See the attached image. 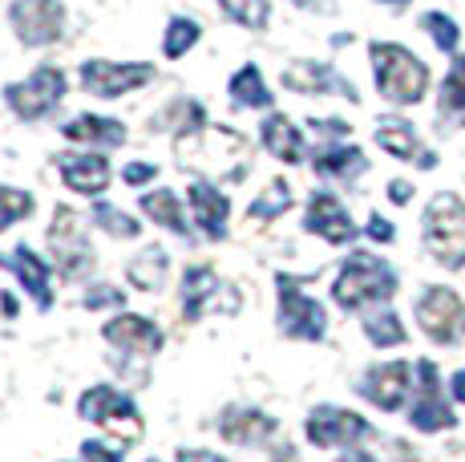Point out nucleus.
<instances>
[{"mask_svg": "<svg viewBox=\"0 0 465 462\" xmlns=\"http://www.w3.org/2000/svg\"><path fill=\"white\" fill-rule=\"evenodd\" d=\"M178 163L191 166L194 175L203 179H231L239 183L252 166V146H247L243 135L235 130H223V126H211L207 118L186 126L178 135Z\"/></svg>", "mask_w": 465, "mask_h": 462, "instance_id": "obj_1", "label": "nucleus"}, {"mask_svg": "<svg viewBox=\"0 0 465 462\" xmlns=\"http://www.w3.org/2000/svg\"><path fill=\"white\" fill-rule=\"evenodd\" d=\"M392 292H397V276H392L389 264H381L369 252H356L340 268L332 296L340 308H369V305H384Z\"/></svg>", "mask_w": 465, "mask_h": 462, "instance_id": "obj_2", "label": "nucleus"}, {"mask_svg": "<svg viewBox=\"0 0 465 462\" xmlns=\"http://www.w3.org/2000/svg\"><path fill=\"white\" fill-rule=\"evenodd\" d=\"M372 74H377V90L397 105L421 102L429 90V69L413 57L405 45H372Z\"/></svg>", "mask_w": 465, "mask_h": 462, "instance_id": "obj_3", "label": "nucleus"}, {"mask_svg": "<svg viewBox=\"0 0 465 462\" xmlns=\"http://www.w3.org/2000/svg\"><path fill=\"white\" fill-rule=\"evenodd\" d=\"M425 244L437 264L461 268L465 264V199L458 195H433L425 211Z\"/></svg>", "mask_w": 465, "mask_h": 462, "instance_id": "obj_4", "label": "nucleus"}, {"mask_svg": "<svg viewBox=\"0 0 465 462\" xmlns=\"http://www.w3.org/2000/svg\"><path fill=\"white\" fill-rule=\"evenodd\" d=\"M82 417L85 422H97L102 430H110L114 438L122 442H142V417L134 410V402L126 394H118V389L110 386H94L82 394Z\"/></svg>", "mask_w": 465, "mask_h": 462, "instance_id": "obj_5", "label": "nucleus"}, {"mask_svg": "<svg viewBox=\"0 0 465 462\" xmlns=\"http://www.w3.org/2000/svg\"><path fill=\"white\" fill-rule=\"evenodd\" d=\"M417 325L429 341L458 345L465 336V300L453 288H425L417 296Z\"/></svg>", "mask_w": 465, "mask_h": 462, "instance_id": "obj_6", "label": "nucleus"}, {"mask_svg": "<svg viewBox=\"0 0 465 462\" xmlns=\"http://www.w3.org/2000/svg\"><path fill=\"white\" fill-rule=\"evenodd\" d=\"M275 288H280V328L283 333L296 336V341H320L328 328V316H324V308H320V300H312L308 292H303L300 276H280Z\"/></svg>", "mask_w": 465, "mask_h": 462, "instance_id": "obj_7", "label": "nucleus"}, {"mask_svg": "<svg viewBox=\"0 0 465 462\" xmlns=\"http://www.w3.org/2000/svg\"><path fill=\"white\" fill-rule=\"evenodd\" d=\"M61 97H65V74H61V69H37L29 82L8 85L5 90V102L13 105L21 118H41V114H49L53 105L61 102Z\"/></svg>", "mask_w": 465, "mask_h": 462, "instance_id": "obj_8", "label": "nucleus"}, {"mask_svg": "<svg viewBox=\"0 0 465 462\" xmlns=\"http://www.w3.org/2000/svg\"><path fill=\"white\" fill-rule=\"evenodd\" d=\"M65 8L61 0H16L13 5V29L25 45H49L61 37Z\"/></svg>", "mask_w": 465, "mask_h": 462, "instance_id": "obj_9", "label": "nucleus"}, {"mask_svg": "<svg viewBox=\"0 0 465 462\" xmlns=\"http://www.w3.org/2000/svg\"><path fill=\"white\" fill-rule=\"evenodd\" d=\"M369 422L361 414H348L336 410V406H316L308 414V438L316 447H352V442L369 438Z\"/></svg>", "mask_w": 465, "mask_h": 462, "instance_id": "obj_10", "label": "nucleus"}, {"mask_svg": "<svg viewBox=\"0 0 465 462\" xmlns=\"http://www.w3.org/2000/svg\"><path fill=\"white\" fill-rule=\"evenodd\" d=\"M150 77H154V65H114V61H85L82 65L85 90L97 97H122L130 90H142Z\"/></svg>", "mask_w": 465, "mask_h": 462, "instance_id": "obj_11", "label": "nucleus"}, {"mask_svg": "<svg viewBox=\"0 0 465 462\" xmlns=\"http://www.w3.org/2000/svg\"><path fill=\"white\" fill-rule=\"evenodd\" d=\"M413 426L425 434L433 430H450L453 426V410L441 397V381H437V366L433 361H417V402H413Z\"/></svg>", "mask_w": 465, "mask_h": 462, "instance_id": "obj_12", "label": "nucleus"}, {"mask_svg": "<svg viewBox=\"0 0 465 462\" xmlns=\"http://www.w3.org/2000/svg\"><path fill=\"white\" fill-rule=\"evenodd\" d=\"M82 227L85 224H82V216H77L74 207H57V216H53V224H49V247H53V256H57L61 272H69V276H74V272L89 260Z\"/></svg>", "mask_w": 465, "mask_h": 462, "instance_id": "obj_13", "label": "nucleus"}, {"mask_svg": "<svg viewBox=\"0 0 465 462\" xmlns=\"http://www.w3.org/2000/svg\"><path fill=\"white\" fill-rule=\"evenodd\" d=\"M409 381H413V369L405 361H392V366L369 369V377L361 381V394L381 410H401L409 397Z\"/></svg>", "mask_w": 465, "mask_h": 462, "instance_id": "obj_14", "label": "nucleus"}, {"mask_svg": "<svg viewBox=\"0 0 465 462\" xmlns=\"http://www.w3.org/2000/svg\"><path fill=\"white\" fill-rule=\"evenodd\" d=\"M303 227L316 231V236L328 239V244H352L356 239L352 219H348V211L340 207V199H332V195H312L308 216H303Z\"/></svg>", "mask_w": 465, "mask_h": 462, "instance_id": "obj_15", "label": "nucleus"}, {"mask_svg": "<svg viewBox=\"0 0 465 462\" xmlns=\"http://www.w3.org/2000/svg\"><path fill=\"white\" fill-rule=\"evenodd\" d=\"M283 85L288 90H300V94H340L348 102H356V90L328 65H316V61H292L283 69Z\"/></svg>", "mask_w": 465, "mask_h": 462, "instance_id": "obj_16", "label": "nucleus"}, {"mask_svg": "<svg viewBox=\"0 0 465 462\" xmlns=\"http://www.w3.org/2000/svg\"><path fill=\"white\" fill-rule=\"evenodd\" d=\"M219 296H235V292L227 288L219 276H214L211 268H191L183 276V316L186 321H199V316H207L214 305H219Z\"/></svg>", "mask_w": 465, "mask_h": 462, "instance_id": "obj_17", "label": "nucleus"}, {"mask_svg": "<svg viewBox=\"0 0 465 462\" xmlns=\"http://www.w3.org/2000/svg\"><path fill=\"white\" fill-rule=\"evenodd\" d=\"M105 341L122 353H158L163 349V333L146 321V316H134V313H122L105 325Z\"/></svg>", "mask_w": 465, "mask_h": 462, "instance_id": "obj_18", "label": "nucleus"}, {"mask_svg": "<svg viewBox=\"0 0 465 462\" xmlns=\"http://www.w3.org/2000/svg\"><path fill=\"white\" fill-rule=\"evenodd\" d=\"M61 179L77 195H102L110 186V163L102 155H65L61 158Z\"/></svg>", "mask_w": 465, "mask_h": 462, "instance_id": "obj_19", "label": "nucleus"}, {"mask_svg": "<svg viewBox=\"0 0 465 462\" xmlns=\"http://www.w3.org/2000/svg\"><path fill=\"white\" fill-rule=\"evenodd\" d=\"M191 207H194V219H199L203 236L207 239H223L227 236V195H219V186H211L207 179L191 183Z\"/></svg>", "mask_w": 465, "mask_h": 462, "instance_id": "obj_20", "label": "nucleus"}, {"mask_svg": "<svg viewBox=\"0 0 465 462\" xmlns=\"http://www.w3.org/2000/svg\"><path fill=\"white\" fill-rule=\"evenodd\" d=\"M219 430H223V438L235 442V447L275 438V422H272V417L259 414V410H247V406H231V410H223Z\"/></svg>", "mask_w": 465, "mask_h": 462, "instance_id": "obj_21", "label": "nucleus"}, {"mask_svg": "<svg viewBox=\"0 0 465 462\" xmlns=\"http://www.w3.org/2000/svg\"><path fill=\"white\" fill-rule=\"evenodd\" d=\"M65 138L82 142V146H122V142H126V126L114 118H94V114H85V118L69 122Z\"/></svg>", "mask_w": 465, "mask_h": 462, "instance_id": "obj_22", "label": "nucleus"}, {"mask_svg": "<svg viewBox=\"0 0 465 462\" xmlns=\"http://www.w3.org/2000/svg\"><path fill=\"white\" fill-rule=\"evenodd\" d=\"M13 268H16V276H21V284L33 292V300H37L41 308H49L53 305V292H49V268L41 264V256L37 252H29V247H16L13 252Z\"/></svg>", "mask_w": 465, "mask_h": 462, "instance_id": "obj_23", "label": "nucleus"}, {"mask_svg": "<svg viewBox=\"0 0 465 462\" xmlns=\"http://www.w3.org/2000/svg\"><path fill=\"white\" fill-rule=\"evenodd\" d=\"M364 155L356 146H340V142H332V146H320L316 155V171L328 175V179H356V175H364Z\"/></svg>", "mask_w": 465, "mask_h": 462, "instance_id": "obj_24", "label": "nucleus"}, {"mask_svg": "<svg viewBox=\"0 0 465 462\" xmlns=\"http://www.w3.org/2000/svg\"><path fill=\"white\" fill-rule=\"evenodd\" d=\"M263 146L272 150L275 158H283V163H300L303 158V138H300V130L292 126L288 118H267L263 122Z\"/></svg>", "mask_w": 465, "mask_h": 462, "instance_id": "obj_25", "label": "nucleus"}, {"mask_svg": "<svg viewBox=\"0 0 465 462\" xmlns=\"http://www.w3.org/2000/svg\"><path fill=\"white\" fill-rule=\"evenodd\" d=\"M142 211H146L154 224H163L170 231H178V236H191V224H186L183 207H178V195L174 191H154L142 199Z\"/></svg>", "mask_w": 465, "mask_h": 462, "instance_id": "obj_26", "label": "nucleus"}, {"mask_svg": "<svg viewBox=\"0 0 465 462\" xmlns=\"http://www.w3.org/2000/svg\"><path fill=\"white\" fill-rule=\"evenodd\" d=\"M377 142L384 150H389L392 158H417L421 163V142H417L413 126L409 122H384V126H377Z\"/></svg>", "mask_w": 465, "mask_h": 462, "instance_id": "obj_27", "label": "nucleus"}, {"mask_svg": "<svg viewBox=\"0 0 465 462\" xmlns=\"http://www.w3.org/2000/svg\"><path fill=\"white\" fill-rule=\"evenodd\" d=\"M364 336H369L377 349H392V345H405V325L392 308H377V313L364 316Z\"/></svg>", "mask_w": 465, "mask_h": 462, "instance_id": "obj_28", "label": "nucleus"}, {"mask_svg": "<svg viewBox=\"0 0 465 462\" xmlns=\"http://www.w3.org/2000/svg\"><path fill=\"white\" fill-rule=\"evenodd\" d=\"M231 97H235L239 105H255V110H267V105H272V90L263 85V77H259L255 65H243L235 77H231Z\"/></svg>", "mask_w": 465, "mask_h": 462, "instance_id": "obj_29", "label": "nucleus"}, {"mask_svg": "<svg viewBox=\"0 0 465 462\" xmlns=\"http://www.w3.org/2000/svg\"><path fill=\"white\" fill-rule=\"evenodd\" d=\"M163 276H166V252L163 247H146V252L130 264V280H134V288H142V292L163 288Z\"/></svg>", "mask_w": 465, "mask_h": 462, "instance_id": "obj_30", "label": "nucleus"}, {"mask_svg": "<svg viewBox=\"0 0 465 462\" xmlns=\"http://www.w3.org/2000/svg\"><path fill=\"white\" fill-rule=\"evenodd\" d=\"M288 203H292V186L283 183V179H275L272 186H267L263 195L252 203V211H247V219H255V224H267V219H275L280 211H288Z\"/></svg>", "mask_w": 465, "mask_h": 462, "instance_id": "obj_31", "label": "nucleus"}, {"mask_svg": "<svg viewBox=\"0 0 465 462\" xmlns=\"http://www.w3.org/2000/svg\"><path fill=\"white\" fill-rule=\"evenodd\" d=\"M465 110V57L453 61L450 77L441 82V114H461Z\"/></svg>", "mask_w": 465, "mask_h": 462, "instance_id": "obj_32", "label": "nucleus"}, {"mask_svg": "<svg viewBox=\"0 0 465 462\" xmlns=\"http://www.w3.org/2000/svg\"><path fill=\"white\" fill-rule=\"evenodd\" d=\"M421 25H425V33L433 37V45L441 49V53H453V49H458L461 33H458V25H453L445 13H425V16H421Z\"/></svg>", "mask_w": 465, "mask_h": 462, "instance_id": "obj_33", "label": "nucleus"}, {"mask_svg": "<svg viewBox=\"0 0 465 462\" xmlns=\"http://www.w3.org/2000/svg\"><path fill=\"white\" fill-rule=\"evenodd\" d=\"M33 211V195L13 191V186H0V231L13 227L16 219H29Z\"/></svg>", "mask_w": 465, "mask_h": 462, "instance_id": "obj_34", "label": "nucleus"}, {"mask_svg": "<svg viewBox=\"0 0 465 462\" xmlns=\"http://www.w3.org/2000/svg\"><path fill=\"white\" fill-rule=\"evenodd\" d=\"M199 41V25L194 21H186V16H178V21H170V29H166V57L170 61H178L186 49Z\"/></svg>", "mask_w": 465, "mask_h": 462, "instance_id": "obj_35", "label": "nucleus"}, {"mask_svg": "<svg viewBox=\"0 0 465 462\" xmlns=\"http://www.w3.org/2000/svg\"><path fill=\"white\" fill-rule=\"evenodd\" d=\"M227 8V16H235L247 29H263L267 25V0H219Z\"/></svg>", "mask_w": 465, "mask_h": 462, "instance_id": "obj_36", "label": "nucleus"}, {"mask_svg": "<svg viewBox=\"0 0 465 462\" xmlns=\"http://www.w3.org/2000/svg\"><path fill=\"white\" fill-rule=\"evenodd\" d=\"M94 219L102 224L110 236H126V239H134L138 236V219H130V216H122L118 207H110V203H97L94 207Z\"/></svg>", "mask_w": 465, "mask_h": 462, "instance_id": "obj_37", "label": "nucleus"}, {"mask_svg": "<svg viewBox=\"0 0 465 462\" xmlns=\"http://www.w3.org/2000/svg\"><path fill=\"white\" fill-rule=\"evenodd\" d=\"M102 305L122 308V305H126V296H122V288H110V284H102V288H89L85 308H102Z\"/></svg>", "mask_w": 465, "mask_h": 462, "instance_id": "obj_38", "label": "nucleus"}, {"mask_svg": "<svg viewBox=\"0 0 465 462\" xmlns=\"http://www.w3.org/2000/svg\"><path fill=\"white\" fill-rule=\"evenodd\" d=\"M122 179H126L130 186H142V183H150V179H158V171L150 163H130L126 171H122Z\"/></svg>", "mask_w": 465, "mask_h": 462, "instance_id": "obj_39", "label": "nucleus"}, {"mask_svg": "<svg viewBox=\"0 0 465 462\" xmlns=\"http://www.w3.org/2000/svg\"><path fill=\"white\" fill-rule=\"evenodd\" d=\"M82 458H85V462H122L110 447H102V442H85V447H82Z\"/></svg>", "mask_w": 465, "mask_h": 462, "instance_id": "obj_40", "label": "nucleus"}, {"mask_svg": "<svg viewBox=\"0 0 465 462\" xmlns=\"http://www.w3.org/2000/svg\"><path fill=\"white\" fill-rule=\"evenodd\" d=\"M369 236H372V239H377V244H389V239H392V236H397V231H392V224H389V219L372 216V219H369Z\"/></svg>", "mask_w": 465, "mask_h": 462, "instance_id": "obj_41", "label": "nucleus"}, {"mask_svg": "<svg viewBox=\"0 0 465 462\" xmlns=\"http://www.w3.org/2000/svg\"><path fill=\"white\" fill-rule=\"evenodd\" d=\"M178 462H227V458L211 455V450H178Z\"/></svg>", "mask_w": 465, "mask_h": 462, "instance_id": "obj_42", "label": "nucleus"}, {"mask_svg": "<svg viewBox=\"0 0 465 462\" xmlns=\"http://www.w3.org/2000/svg\"><path fill=\"white\" fill-rule=\"evenodd\" d=\"M450 394H453V402L465 406V369H458V373L450 377Z\"/></svg>", "mask_w": 465, "mask_h": 462, "instance_id": "obj_43", "label": "nucleus"}, {"mask_svg": "<svg viewBox=\"0 0 465 462\" xmlns=\"http://www.w3.org/2000/svg\"><path fill=\"white\" fill-rule=\"evenodd\" d=\"M389 195H392V203H405L409 195H413V186H409V183H392V186H389Z\"/></svg>", "mask_w": 465, "mask_h": 462, "instance_id": "obj_44", "label": "nucleus"}, {"mask_svg": "<svg viewBox=\"0 0 465 462\" xmlns=\"http://www.w3.org/2000/svg\"><path fill=\"white\" fill-rule=\"evenodd\" d=\"M0 305H5V316H16V296H0Z\"/></svg>", "mask_w": 465, "mask_h": 462, "instance_id": "obj_45", "label": "nucleus"}, {"mask_svg": "<svg viewBox=\"0 0 465 462\" xmlns=\"http://www.w3.org/2000/svg\"><path fill=\"white\" fill-rule=\"evenodd\" d=\"M292 5H300V8H324L328 0H292Z\"/></svg>", "mask_w": 465, "mask_h": 462, "instance_id": "obj_46", "label": "nucleus"}, {"mask_svg": "<svg viewBox=\"0 0 465 462\" xmlns=\"http://www.w3.org/2000/svg\"><path fill=\"white\" fill-rule=\"evenodd\" d=\"M344 462H377V458H372V455H361V450H356V455H348Z\"/></svg>", "mask_w": 465, "mask_h": 462, "instance_id": "obj_47", "label": "nucleus"}, {"mask_svg": "<svg viewBox=\"0 0 465 462\" xmlns=\"http://www.w3.org/2000/svg\"><path fill=\"white\" fill-rule=\"evenodd\" d=\"M384 5H405V0H384Z\"/></svg>", "mask_w": 465, "mask_h": 462, "instance_id": "obj_48", "label": "nucleus"}, {"mask_svg": "<svg viewBox=\"0 0 465 462\" xmlns=\"http://www.w3.org/2000/svg\"><path fill=\"white\" fill-rule=\"evenodd\" d=\"M146 462H158V458H146Z\"/></svg>", "mask_w": 465, "mask_h": 462, "instance_id": "obj_49", "label": "nucleus"}]
</instances>
